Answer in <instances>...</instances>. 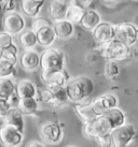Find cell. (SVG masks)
<instances>
[{"instance_id": "6da1fadb", "label": "cell", "mask_w": 138, "mask_h": 147, "mask_svg": "<svg viewBox=\"0 0 138 147\" xmlns=\"http://www.w3.org/2000/svg\"><path fill=\"white\" fill-rule=\"evenodd\" d=\"M66 92L70 102L83 103L89 101L94 92V83L89 76H77L70 78L65 86Z\"/></svg>"}, {"instance_id": "7a4b0ae2", "label": "cell", "mask_w": 138, "mask_h": 147, "mask_svg": "<svg viewBox=\"0 0 138 147\" xmlns=\"http://www.w3.org/2000/svg\"><path fill=\"white\" fill-rule=\"evenodd\" d=\"M97 49L107 61H123L132 57L130 47L117 41L115 39L110 42L98 45Z\"/></svg>"}, {"instance_id": "3957f363", "label": "cell", "mask_w": 138, "mask_h": 147, "mask_svg": "<svg viewBox=\"0 0 138 147\" xmlns=\"http://www.w3.org/2000/svg\"><path fill=\"white\" fill-rule=\"evenodd\" d=\"M65 56L64 53L55 47H48L40 54L41 72H54L64 69Z\"/></svg>"}, {"instance_id": "277c9868", "label": "cell", "mask_w": 138, "mask_h": 147, "mask_svg": "<svg viewBox=\"0 0 138 147\" xmlns=\"http://www.w3.org/2000/svg\"><path fill=\"white\" fill-rule=\"evenodd\" d=\"M114 39L132 47L138 42V27L128 22L114 25Z\"/></svg>"}, {"instance_id": "5b68a950", "label": "cell", "mask_w": 138, "mask_h": 147, "mask_svg": "<svg viewBox=\"0 0 138 147\" xmlns=\"http://www.w3.org/2000/svg\"><path fill=\"white\" fill-rule=\"evenodd\" d=\"M110 135L112 139L113 147H128L136 139L137 131L134 125L125 123L124 126L111 131Z\"/></svg>"}, {"instance_id": "8992f818", "label": "cell", "mask_w": 138, "mask_h": 147, "mask_svg": "<svg viewBox=\"0 0 138 147\" xmlns=\"http://www.w3.org/2000/svg\"><path fill=\"white\" fill-rule=\"evenodd\" d=\"M2 26L4 29L3 31L14 37V36H20L24 31L26 27V22L20 13L12 12L9 14H4Z\"/></svg>"}, {"instance_id": "52a82bcc", "label": "cell", "mask_w": 138, "mask_h": 147, "mask_svg": "<svg viewBox=\"0 0 138 147\" xmlns=\"http://www.w3.org/2000/svg\"><path fill=\"white\" fill-rule=\"evenodd\" d=\"M94 113L97 117L104 115L112 109L119 107V99L113 94H105L91 101Z\"/></svg>"}, {"instance_id": "ba28073f", "label": "cell", "mask_w": 138, "mask_h": 147, "mask_svg": "<svg viewBox=\"0 0 138 147\" xmlns=\"http://www.w3.org/2000/svg\"><path fill=\"white\" fill-rule=\"evenodd\" d=\"M64 131L59 123H46L40 128V136L46 144L55 145L63 140Z\"/></svg>"}, {"instance_id": "9c48e42d", "label": "cell", "mask_w": 138, "mask_h": 147, "mask_svg": "<svg viewBox=\"0 0 138 147\" xmlns=\"http://www.w3.org/2000/svg\"><path fill=\"white\" fill-rule=\"evenodd\" d=\"M99 118L102 119V123L110 131V133L114 129L120 128L126 123V115L120 107H115V109L110 110L109 112L99 116Z\"/></svg>"}, {"instance_id": "30bf717a", "label": "cell", "mask_w": 138, "mask_h": 147, "mask_svg": "<svg viewBox=\"0 0 138 147\" xmlns=\"http://www.w3.org/2000/svg\"><path fill=\"white\" fill-rule=\"evenodd\" d=\"M41 80L45 84V87L50 89L57 88V87H65L67 82L70 80V76L68 75L67 71L65 69L54 72H41Z\"/></svg>"}, {"instance_id": "8fae6325", "label": "cell", "mask_w": 138, "mask_h": 147, "mask_svg": "<svg viewBox=\"0 0 138 147\" xmlns=\"http://www.w3.org/2000/svg\"><path fill=\"white\" fill-rule=\"evenodd\" d=\"M23 133L13 127L2 125L0 127V142L5 147H17L23 142Z\"/></svg>"}, {"instance_id": "7c38bea8", "label": "cell", "mask_w": 138, "mask_h": 147, "mask_svg": "<svg viewBox=\"0 0 138 147\" xmlns=\"http://www.w3.org/2000/svg\"><path fill=\"white\" fill-rule=\"evenodd\" d=\"M93 38L98 45L114 40V25L109 22H102L93 31Z\"/></svg>"}, {"instance_id": "4fadbf2b", "label": "cell", "mask_w": 138, "mask_h": 147, "mask_svg": "<svg viewBox=\"0 0 138 147\" xmlns=\"http://www.w3.org/2000/svg\"><path fill=\"white\" fill-rule=\"evenodd\" d=\"M20 65L22 69L27 72H33L40 68V54L35 49L24 51L20 58Z\"/></svg>"}, {"instance_id": "5bb4252c", "label": "cell", "mask_w": 138, "mask_h": 147, "mask_svg": "<svg viewBox=\"0 0 138 147\" xmlns=\"http://www.w3.org/2000/svg\"><path fill=\"white\" fill-rule=\"evenodd\" d=\"M109 133L110 131L106 128V126L102 123V119L99 117H97L93 121L84 123V134L89 139L96 141L99 138H102L106 134H109Z\"/></svg>"}, {"instance_id": "9a60e30c", "label": "cell", "mask_w": 138, "mask_h": 147, "mask_svg": "<svg viewBox=\"0 0 138 147\" xmlns=\"http://www.w3.org/2000/svg\"><path fill=\"white\" fill-rule=\"evenodd\" d=\"M4 125L13 127L14 129L20 131V133H24L25 121L24 115L17 110L16 107H11V110L8 112V114L4 116Z\"/></svg>"}, {"instance_id": "2e32d148", "label": "cell", "mask_w": 138, "mask_h": 147, "mask_svg": "<svg viewBox=\"0 0 138 147\" xmlns=\"http://www.w3.org/2000/svg\"><path fill=\"white\" fill-rule=\"evenodd\" d=\"M37 87L29 80H22L15 83V94L18 99L37 98Z\"/></svg>"}, {"instance_id": "e0dca14e", "label": "cell", "mask_w": 138, "mask_h": 147, "mask_svg": "<svg viewBox=\"0 0 138 147\" xmlns=\"http://www.w3.org/2000/svg\"><path fill=\"white\" fill-rule=\"evenodd\" d=\"M52 28L55 32L56 38L64 39V40L71 38L74 33V25L67 20L53 22Z\"/></svg>"}, {"instance_id": "ac0fdd59", "label": "cell", "mask_w": 138, "mask_h": 147, "mask_svg": "<svg viewBox=\"0 0 138 147\" xmlns=\"http://www.w3.org/2000/svg\"><path fill=\"white\" fill-rule=\"evenodd\" d=\"M102 22V21L100 14L94 9H89V10L84 11L80 25L83 29L89 30V31H93Z\"/></svg>"}, {"instance_id": "d6986e66", "label": "cell", "mask_w": 138, "mask_h": 147, "mask_svg": "<svg viewBox=\"0 0 138 147\" xmlns=\"http://www.w3.org/2000/svg\"><path fill=\"white\" fill-rule=\"evenodd\" d=\"M22 12L28 17H37L44 5L45 0H20Z\"/></svg>"}, {"instance_id": "ffe728a7", "label": "cell", "mask_w": 138, "mask_h": 147, "mask_svg": "<svg viewBox=\"0 0 138 147\" xmlns=\"http://www.w3.org/2000/svg\"><path fill=\"white\" fill-rule=\"evenodd\" d=\"M69 3L61 0H52L49 5V14L54 22L66 18V13Z\"/></svg>"}, {"instance_id": "44dd1931", "label": "cell", "mask_w": 138, "mask_h": 147, "mask_svg": "<svg viewBox=\"0 0 138 147\" xmlns=\"http://www.w3.org/2000/svg\"><path fill=\"white\" fill-rule=\"evenodd\" d=\"M37 37V43L41 46H43L45 49L52 47L54 42L56 40V36L53 30L52 26L51 27H45V28L40 29L39 31L36 32Z\"/></svg>"}, {"instance_id": "7402d4cb", "label": "cell", "mask_w": 138, "mask_h": 147, "mask_svg": "<svg viewBox=\"0 0 138 147\" xmlns=\"http://www.w3.org/2000/svg\"><path fill=\"white\" fill-rule=\"evenodd\" d=\"M74 110H76V113L78 114V116L83 120L84 123L93 121V120H95V119L97 118L96 114L94 113L91 101H86V102H83V103H78L74 106Z\"/></svg>"}, {"instance_id": "603a6c76", "label": "cell", "mask_w": 138, "mask_h": 147, "mask_svg": "<svg viewBox=\"0 0 138 147\" xmlns=\"http://www.w3.org/2000/svg\"><path fill=\"white\" fill-rule=\"evenodd\" d=\"M16 109L23 115H33L39 109V101L37 100V98L20 99Z\"/></svg>"}, {"instance_id": "cb8c5ba5", "label": "cell", "mask_w": 138, "mask_h": 147, "mask_svg": "<svg viewBox=\"0 0 138 147\" xmlns=\"http://www.w3.org/2000/svg\"><path fill=\"white\" fill-rule=\"evenodd\" d=\"M18 41H20V46L25 49V51H29V49H33L36 47L37 43V37L36 33L33 32L31 29H27L24 30L23 32L20 34L18 37Z\"/></svg>"}, {"instance_id": "d4e9b609", "label": "cell", "mask_w": 138, "mask_h": 147, "mask_svg": "<svg viewBox=\"0 0 138 147\" xmlns=\"http://www.w3.org/2000/svg\"><path fill=\"white\" fill-rule=\"evenodd\" d=\"M14 94H15V83L12 78H0V99L9 100V98Z\"/></svg>"}, {"instance_id": "484cf974", "label": "cell", "mask_w": 138, "mask_h": 147, "mask_svg": "<svg viewBox=\"0 0 138 147\" xmlns=\"http://www.w3.org/2000/svg\"><path fill=\"white\" fill-rule=\"evenodd\" d=\"M83 14H84V10H82L81 8L76 7L73 4H69L65 20L69 21L70 23H72L73 25L80 24L82 17H83Z\"/></svg>"}, {"instance_id": "4316f807", "label": "cell", "mask_w": 138, "mask_h": 147, "mask_svg": "<svg viewBox=\"0 0 138 147\" xmlns=\"http://www.w3.org/2000/svg\"><path fill=\"white\" fill-rule=\"evenodd\" d=\"M17 53H18V49H17L16 45L13 44V45H11L9 49H2V53H1L0 59L15 67L16 63H17V61H18Z\"/></svg>"}, {"instance_id": "83f0119b", "label": "cell", "mask_w": 138, "mask_h": 147, "mask_svg": "<svg viewBox=\"0 0 138 147\" xmlns=\"http://www.w3.org/2000/svg\"><path fill=\"white\" fill-rule=\"evenodd\" d=\"M51 90H52L53 98H54L53 106H63L67 102H69L65 87H57V88H53Z\"/></svg>"}, {"instance_id": "f1b7e54d", "label": "cell", "mask_w": 138, "mask_h": 147, "mask_svg": "<svg viewBox=\"0 0 138 147\" xmlns=\"http://www.w3.org/2000/svg\"><path fill=\"white\" fill-rule=\"evenodd\" d=\"M121 74V69L119 67L118 62L114 61H107L105 67V75L110 80L118 78Z\"/></svg>"}, {"instance_id": "f546056e", "label": "cell", "mask_w": 138, "mask_h": 147, "mask_svg": "<svg viewBox=\"0 0 138 147\" xmlns=\"http://www.w3.org/2000/svg\"><path fill=\"white\" fill-rule=\"evenodd\" d=\"M37 100L38 101H41V102L45 103V104H51L53 105V102H54V98H53V92L52 90L48 88V87H44V88H41V89L37 90Z\"/></svg>"}, {"instance_id": "4dcf8cb0", "label": "cell", "mask_w": 138, "mask_h": 147, "mask_svg": "<svg viewBox=\"0 0 138 147\" xmlns=\"http://www.w3.org/2000/svg\"><path fill=\"white\" fill-rule=\"evenodd\" d=\"M16 73L15 67L10 65L8 62L0 59V78H11Z\"/></svg>"}, {"instance_id": "1f68e13d", "label": "cell", "mask_w": 138, "mask_h": 147, "mask_svg": "<svg viewBox=\"0 0 138 147\" xmlns=\"http://www.w3.org/2000/svg\"><path fill=\"white\" fill-rule=\"evenodd\" d=\"M52 26V23L50 21H48L46 18H43V17H37L31 23V27L30 29L33 30V32L36 33L37 31H39L40 29L45 28V27H51Z\"/></svg>"}, {"instance_id": "d6a6232c", "label": "cell", "mask_w": 138, "mask_h": 147, "mask_svg": "<svg viewBox=\"0 0 138 147\" xmlns=\"http://www.w3.org/2000/svg\"><path fill=\"white\" fill-rule=\"evenodd\" d=\"M16 1L15 0H0V11L3 14L15 12Z\"/></svg>"}, {"instance_id": "836d02e7", "label": "cell", "mask_w": 138, "mask_h": 147, "mask_svg": "<svg viewBox=\"0 0 138 147\" xmlns=\"http://www.w3.org/2000/svg\"><path fill=\"white\" fill-rule=\"evenodd\" d=\"M13 44L14 42H13L12 36L5 31H1L0 32V47L2 49H7Z\"/></svg>"}, {"instance_id": "e575fe53", "label": "cell", "mask_w": 138, "mask_h": 147, "mask_svg": "<svg viewBox=\"0 0 138 147\" xmlns=\"http://www.w3.org/2000/svg\"><path fill=\"white\" fill-rule=\"evenodd\" d=\"M94 0H70V3L69 4H73L76 7H79L81 8L82 10H89L91 9V5L93 3Z\"/></svg>"}, {"instance_id": "d590c367", "label": "cell", "mask_w": 138, "mask_h": 147, "mask_svg": "<svg viewBox=\"0 0 138 147\" xmlns=\"http://www.w3.org/2000/svg\"><path fill=\"white\" fill-rule=\"evenodd\" d=\"M11 104L8 100L0 99V118H4V116L8 114V112L11 110Z\"/></svg>"}, {"instance_id": "8d00e7d4", "label": "cell", "mask_w": 138, "mask_h": 147, "mask_svg": "<svg viewBox=\"0 0 138 147\" xmlns=\"http://www.w3.org/2000/svg\"><path fill=\"white\" fill-rule=\"evenodd\" d=\"M96 142L99 144V147H113L112 144V139H111V135L106 134L102 138H99L98 140H96Z\"/></svg>"}, {"instance_id": "74e56055", "label": "cell", "mask_w": 138, "mask_h": 147, "mask_svg": "<svg viewBox=\"0 0 138 147\" xmlns=\"http://www.w3.org/2000/svg\"><path fill=\"white\" fill-rule=\"evenodd\" d=\"M130 54H132V57L138 61V43L133 46V49H130Z\"/></svg>"}, {"instance_id": "f35d334b", "label": "cell", "mask_w": 138, "mask_h": 147, "mask_svg": "<svg viewBox=\"0 0 138 147\" xmlns=\"http://www.w3.org/2000/svg\"><path fill=\"white\" fill-rule=\"evenodd\" d=\"M26 147H45V145L40 143V142H38V141H33V142L28 143V145Z\"/></svg>"}, {"instance_id": "ab89813d", "label": "cell", "mask_w": 138, "mask_h": 147, "mask_svg": "<svg viewBox=\"0 0 138 147\" xmlns=\"http://www.w3.org/2000/svg\"><path fill=\"white\" fill-rule=\"evenodd\" d=\"M105 3H108V4H113V3H117L119 1H121V0H102Z\"/></svg>"}, {"instance_id": "60d3db41", "label": "cell", "mask_w": 138, "mask_h": 147, "mask_svg": "<svg viewBox=\"0 0 138 147\" xmlns=\"http://www.w3.org/2000/svg\"><path fill=\"white\" fill-rule=\"evenodd\" d=\"M133 24H134L136 27H138V15H137V16H135V21H134V23H133Z\"/></svg>"}, {"instance_id": "b9f144b4", "label": "cell", "mask_w": 138, "mask_h": 147, "mask_svg": "<svg viewBox=\"0 0 138 147\" xmlns=\"http://www.w3.org/2000/svg\"><path fill=\"white\" fill-rule=\"evenodd\" d=\"M61 1H65L67 3H70V0H61Z\"/></svg>"}, {"instance_id": "7bdbcfd3", "label": "cell", "mask_w": 138, "mask_h": 147, "mask_svg": "<svg viewBox=\"0 0 138 147\" xmlns=\"http://www.w3.org/2000/svg\"><path fill=\"white\" fill-rule=\"evenodd\" d=\"M1 53H2V49L0 47V56H1Z\"/></svg>"}, {"instance_id": "ee69618b", "label": "cell", "mask_w": 138, "mask_h": 147, "mask_svg": "<svg viewBox=\"0 0 138 147\" xmlns=\"http://www.w3.org/2000/svg\"><path fill=\"white\" fill-rule=\"evenodd\" d=\"M67 147H77V146H67Z\"/></svg>"}]
</instances>
